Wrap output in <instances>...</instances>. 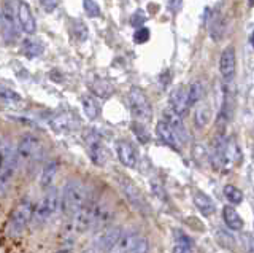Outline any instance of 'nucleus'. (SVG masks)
<instances>
[{
  "instance_id": "obj_5",
  "label": "nucleus",
  "mask_w": 254,
  "mask_h": 253,
  "mask_svg": "<svg viewBox=\"0 0 254 253\" xmlns=\"http://www.w3.org/2000/svg\"><path fill=\"white\" fill-rule=\"evenodd\" d=\"M42 140L34 134H24L16 145V156H18L19 166L29 168V164L35 163L42 155Z\"/></svg>"
},
{
  "instance_id": "obj_13",
  "label": "nucleus",
  "mask_w": 254,
  "mask_h": 253,
  "mask_svg": "<svg viewBox=\"0 0 254 253\" xmlns=\"http://www.w3.org/2000/svg\"><path fill=\"white\" fill-rule=\"evenodd\" d=\"M156 136L164 145L173 148L175 152H181V140L178 139L175 131L164 120L156 124Z\"/></svg>"
},
{
  "instance_id": "obj_6",
  "label": "nucleus",
  "mask_w": 254,
  "mask_h": 253,
  "mask_svg": "<svg viewBox=\"0 0 254 253\" xmlns=\"http://www.w3.org/2000/svg\"><path fill=\"white\" fill-rule=\"evenodd\" d=\"M83 137L87 144V152H89L91 161L95 166H99V168L105 166L108 161V153H107V148L102 144V137L99 136V132L95 129H84Z\"/></svg>"
},
{
  "instance_id": "obj_31",
  "label": "nucleus",
  "mask_w": 254,
  "mask_h": 253,
  "mask_svg": "<svg viewBox=\"0 0 254 253\" xmlns=\"http://www.w3.org/2000/svg\"><path fill=\"white\" fill-rule=\"evenodd\" d=\"M83 8L89 18H99L100 16V6L95 0H83Z\"/></svg>"
},
{
  "instance_id": "obj_8",
  "label": "nucleus",
  "mask_w": 254,
  "mask_h": 253,
  "mask_svg": "<svg viewBox=\"0 0 254 253\" xmlns=\"http://www.w3.org/2000/svg\"><path fill=\"white\" fill-rule=\"evenodd\" d=\"M129 105L132 110V115L137 118L138 121L146 123L151 120V104L146 97V94L143 92L140 88H132L129 92Z\"/></svg>"
},
{
  "instance_id": "obj_17",
  "label": "nucleus",
  "mask_w": 254,
  "mask_h": 253,
  "mask_svg": "<svg viewBox=\"0 0 254 253\" xmlns=\"http://www.w3.org/2000/svg\"><path fill=\"white\" fill-rule=\"evenodd\" d=\"M16 13H18V22H19L21 29L26 34H34L37 26H35V18H34V14H32L29 5L24 2H18Z\"/></svg>"
},
{
  "instance_id": "obj_43",
  "label": "nucleus",
  "mask_w": 254,
  "mask_h": 253,
  "mask_svg": "<svg viewBox=\"0 0 254 253\" xmlns=\"http://www.w3.org/2000/svg\"><path fill=\"white\" fill-rule=\"evenodd\" d=\"M248 5L250 6H254V0H248Z\"/></svg>"
},
{
  "instance_id": "obj_23",
  "label": "nucleus",
  "mask_w": 254,
  "mask_h": 253,
  "mask_svg": "<svg viewBox=\"0 0 254 253\" xmlns=\"http://www.w3.org/2000/svg\"><path fill=\"white\" fill-rule=\"evenodd\" d=\"M81 104H83L84 115L89 118V120H97L100 115V105H99V102L95 100V97L89 96V94H84L81 99Z\"/></svg>"
},
{
  "instance_id": "obj_39",
  "label": "nucleus",
  "mask_w": 254,
  "mask_h": 253,
  "mask_svg": "<svg viewBox=\"0 0 254 253\" xmlns=\"http://www.w3.org/2000/svg\"><path fill=\"white\" fill-rule=\"evenodd\" d=\"M172 253H192V250H190V245H186V244H178L175 245Z\"/></svg>"
},
{
  "instance_id": "obj_16",
  "label": "nucleus",
  "mask_w": 254,
  "mask_h": 253,
  "mask_svg": "<svg viewBox=\"0 0 254 253\" xmlns=\"http://www.w3.org/2000/svg\"><path fill=\"white\" fill-rule=\"evenodd\" d=\"M164 121L170 126V128L175 131V134L178 136V139L181 140V144L188 142V129L185 128V123H183V116H180L178 113H175L172 108H167L164 112Z\"/></svg>"
},
{
  "instance_id": "obj_3",
  "label": "nucleus",
  "mask_w": 254,
  "mask_h": 253,
  "mask_svg": "<svg viewBox=\"0 0 254 253\" xmlns=\"http://www.w3.org/2000/svg\"><path fill=\"white\" fill-rule=\"evenodd\" d=\"M19 168L16 148L10 142H0V193H5L14 180L16 170Z\"/></svg>"
},
{
  "instance_id": "obj_38",
  "label": "nucleus",
  "mask_w": 254,
  "mask_h": 253,
  "mask_svg": "<svg viewBox=\"0 0 254 253\" xmlns=\"http://www.w3.org/2000/svg\"><path fill=\"white\" fill-rule=\"evenodd\" d=\"M151 188H153V191L157 197L165 199V191H164V186L161 183H157V181H151Z\"/></svg>"
},
{
  "instance_id": "obj_19",
  "label": "nucleus",
  "mask_w": 254,
  "mask_h": 253,
  "mask_svg": "<svg viewBox=\"0 0 254 253\" xmlns=\"http://www.w3.org/2000/svg\"><path fill=\"white\" fill-rule=\"evenodd\" d=\"M51 128L56 131V132H61V134H65V132H70L71 129L76 126V121L75 118L71 116L70 113H59L51 118Z\"/></svg>"
},
{
  "instance_id": "obj_20",
  "label": "nucleus",
  "mask_w": 254,
  "mask_h": 253,
  "mask_svg": "<svg viewBox=\"0 0 254 253\" xmlns=\"http://www.w3.org/2000/svg\"><path fill=\"white\" fill-rule=\"evenodd\" d=\"M194 204H195V207L200 210L205 217H210L214 213V202L213 199L208 196V194H205L203 191H195L194 193Z\"/></svg>"
},
{
  "instance_id": "obj_22",
  "label": "nucleus",
  "mask_w": 254,
  "mask_h": 253,
  "mask_svg": "<svg viewBox=\"0 0 254 253\" xmlns=\"http://www.w3.org/2000/svg\"><path fill=\"white\" fill-rule=\"evenodd\" d=\"M222 218H224V223L227 225V228L232 229V231H240L243 228L242 217L238 215L237 210L234 207H230V205H226V207L222 209Z\"/></svg>"
},
{
  "instance_id": "obj_25",
  "label": "nucleus",
  "mask_w": 254,
  "mask_h": 253,
  "mask_svg": "<svg viewBox=\"0 0 254 253\" xmlns=\"http://www.w3.org/2000/svg\"><path fill=\"white\" fill-rule=\"evenodd\" d=\"M205 96V84L202 80H194L189 84L188 88V99H189V105L192 107L195 104H198Z\"/></svg>"
},
{
  "instance_id": "obj_42",
  "label": "nucleus",
  "mask_w": 254,
  "mask_h": 253,
  "mask_svg": "<svg viewBox=\"0 0 254 253\" xmlns=\"http://www.w3.org/2000/svg\"><path fill=\"white\" fill-rule=\"evenodd\" d=\"M250 42H251V46L254 48V30H253V34H251V37H250Z\"/></svg>"
},
{
  "instance_id": "obj_7",
  "label": "nucleus",
  "mask_w": 254,
  "mask_h": 253,
  "mask_svg": "<svg viewBox=\"0 0 254 253\" xmlns=\"http://www.w3.org/2000/svg\"><path fill=\"white\" fill-rule=\"evenodd\" d=\"M116 181H118L119 189H121L123 194L126 196V199L130 202V205L135 210L140 212V213H148L149 212V207H148V204L145 201V197H143L141 191L132 183L129 178H127V177H118Z\"/></svg>"
},
{
  "instance_id": "obj_41",
  "label": "nucleus",
  "mask_w": 254,
  "mask_h": 253,
  "mask_svg": "<svg viewBox=\"0 0 254 253\" xmlns=\"http://www.w3.org/2000/svg\"><path fill=\"white\" fill-rule=\"evenodd\" d=\"M246 241V247H248L250 253H254V237L253 236H245Z\"/></svg>"
},
{
  "instance_id": "obj_15",
  "label": "nucleus",
  "mask_w": 254,
  "mask_h": 253,
  "mask_svg": "<svg viewBox=\"0 0 254 253\" xmlns=\"http://www.w3.org/2000/svg\"><path fill=\"white\" fill-rule=\"evenodd\" d=\"M235 51L232 46H229L221 54V59H219V72H221V77L224 78V80H232L234 78V74H235Z\"/></svg>"
},
{
  "instance_id": "obj_1",
  "label": "nucleus",
  "mask_w": 254,
  "mask_h": 253,
  "mask_svg": "<svg viewBox=\"0 0 254 253\" xmlns=\"http://www.w3.org/2000/svg\"><path fill=\"white\" fill-rule=\"evenodd\" d=\"M87 199H89V193H87L83 181L68 180L61 191V212L67 218H71L83 207V204Z\"/></svg>"
},
{
  "instance_id": "obj_10",
  "label": "nucleus",
  "mask_w": 254,
  "mask_h": 253,
  "mask_svg": "<svg viewBox=\"0 0 254 253\" xmlns=\"http://www.w3.org/2000/svg\"><path fill=\"white\" fill-rule=\"evenodd\" d=\"M121 233H123V228H119V226H108L105 229H102L100 234L97 236V239H95L94 245L99 249V252L108 253L111 249L115 247V244L118 242Z\"/></svg>"
},
{
  "instance_id": "obj_18",
  "label": "nucleus",
  "mask_w": 254,
  "mask_h": 253,
  "mask_svg": "<svg viewBox=\"0 0 254 253\" xmlns=\"http://www.w3.org/2000/svg\"><path fill=\"white\" fill-rule=\"evenodd\" d=\"M56 175H58V161H48L43 169H42V173H40V178H38V185L40 188L46 191V189L53 188L54 185V180H56Z\"/></svg>"
},
{
  "instance_id": "obj_11",
  "label": "nucleus",
  "mask_w": 254,
  "mask_h": 253,
  "mask_svg": "<svg viewBox=\"0 0 254 253\" xmlns=\"http://www.w3.org/2000/svg\"><path fill=\"white\" fill-rule=\"evenodd\" d=\"M116 155H118V160L121 161L123 166L126 168H135L138 163V153L137 150L133 148V145L130 142L127 140H118L116 142Z\"/></svg>"
},
{
  "instance_id": "obj_27",
  "label": "nucleus",
  "mask_w": 254,
  "mask_h": 253,
  "mask_svg": "<svg viewBox=\"0 0 254 253\" xmlns=\"http://www.w3.org/2000/svg\"><path fill=\"white\" fill-rule=\"evenodd\" d=\"M211 120V110L210 107L203 104L195 110V126L197 128H205Z\"/></svg>"
},
{
  "instance_id": "obj_40",
  "label": "nucleus",
  "mask_w": 254,
  "mask_h": 253,
  "mask_svg": "<svg viewBox=\"0 0 254 253\" xmlns=\"http://www.w3.org/2000/svg\"><path fill=\"white\" fill-rule=\"evenodd\" d=\"M159 83L162 84V86H161L162 89H165V88H167V84L170 83V74H169V70H165V72H164L161 77H159Z\"/></svg>"
},
{
  "instance_id": "obj_21",
  "label": "nucleus",
  "mask_w": 254,
  "mask_h": 253,
  "mask_svg": "<svg viewBox=\"0 0 254 253\" xmlns=\"http://www.w3.org/2000/svg\"><path fill=\"white\" fill-rule=\"evenodd\" d=\"M224 27H226V22L222 14L219 11H214L210 18V37L213 38L214 42H219L222 35H224Z\"/></svg>"
},
{
  "instance_id": "obj_2",
  "label": "nucleus",
  "mask_w": 254,
  "mask_h": 253,
  "mask_svg": "<svg viewBox=\"0 0 254 253\" xmlns=\"http://www.w3.org/2000/svg\"><path fill=\"white\" fill-rule=\"evenodd\" d=\"M59 210H61V191L53 186L50 189H46L43 199L35 205L34 217H32V226L38 228L46 225Z\"/></svg>"
},
{
  "instance_id": "obj_44",
  "label": "nucleus",
  "mask_w": 254,
  "mask_h": 253,
  "mask_svg": "<svg viewBox=\"0 0 254 253\" xmlns=\"http://www.w3.org/2000/svg\"><path fill=\"white\" fill-rule=\"evenodd\" d=\"M253 153H254V148H253Z\"/></svg>"
},
{
  "instance_id": "obj_34",
  "label": "nucleus",
  "mask_w": 254,
  "mask_h": 253,
  "mask_svg": "<svg viewBox=\"0 0 254 253\" xmlns=\"http://www.w3.org/2000/svg\"><path fill=\"white\" fill-rule=\"evenodd\" d=\"M0 99L8 100V102H18V100H21V96L18 92H14L8 88H0Z\"/></svg>"
},
{
  "instance_id": "obj_35",
  "label": "nucleus",
  "mask_w": 254,
  "mask_h": 253,
  "mask_svg": "<svg viewBox=\"0 0 254 253\" xmlns=\"http://www.w3.org/2000/svg\"><path fill=\"white\" fill-rule=\"evenodd\" d=\"M145 21H146V16H145V14H143L141 11H137L135 14H132V18H130V24H132L133 27L140 29V27H143V24H145Z\"/></svg>"
},
{
  "instance_id": "obj_9",
  "label": "nucleus",
  "mask_w": 254,
  "mask_h": 253,
  "mask_svg": "<svg viewBox=\"0 0 254 253\" xmlns=\"http://www.w3.org/2000/svg\"><path fill=\"white\" fill-rule=\"evenodd\" d=\"M113 209L107 202L95 199L92 210V229L94 231H102V229L108 228L113 221Z\"/></svg>"
},
{
  "instance_id": "obj_12",
  "label": "nucleus",
  "mask_w": 254,
  "mask_h": 253,
  "mask_svg": "<svg viewBox=\"0 0 254 253\" xmlns=\"http://www.w3.org/2000/svg\"><path fill=\"white\" fill-rule=\"evenodd\" d=\"M169 108H172L175 113H178L180 116H185L188 113V110L190 108L189 99H188V89L185 86H178L170 92L169 97Z\"/></svg>"
},
{
  "instance_id": "obj_29",
  "label": "nucleus",
  "mask_w": 254,
  "mask_h": 253,
  "mask_svg": "<svg viewBox=\"0 0 254 253\" xmlns=\"http://www.w3.org/2000/svg\"><path fill=\"white\" fill-rule=\"evenodd\" d=\"M224 196L227 197V201L232 202V204H240L243 201V193L234 185H226L224 186Z\"/></svg>"
},
{
  "instance_id": "obj_24",
  "label": "nucleus",
  "mask_w": 254,
  "mask_h": 253,
  "mask_svg": "<svg viewBox=\"0 0 254 253\" xmlns=\"http://www.w3.org/2000/svg\"><path fill=\"white\" fill-rule=\"evenodd\" d=\"M91 91L94 96L102 97V99H108L111 94H113V86L110 82L103 80V78H95L91 83Z\"/></svg>"
},
{
  "instance_id": "obj_28",
  "label": "nucleus",
  "mask_w": 254,
  "mask_h": 253,
  "mask_svg": "<svg viewBox=\"0 0 254 253\" xmlns=\"http://www.w3.org/2000/svg\"><path fill=\"white\" fill-rule=\"evenodd\" d=\"M226 152H227V160H229V164L240 163V160H242L240 147L237 145V142H235L234 139H229V140H227Z\"/></svg>"
},
{
  "instance_id": "obj_32",
  "label": "nucleus",
  "mask_w": 254,
  "mask_h": 253,
  "mask_svg": "<svg viewBox=\"0 0 254 253\" xmlns=\"http://www.w3.org/2000/svg\"><path fill=\"white\" fill-rule=\"evenodd\" d=\"M73 34H75V37L78 38L79 42H84V40H87V34H89V30H87L84 22L75 21L73 22Z\"/></svg>"
},
{
  "instance_id": "obj_14",
  "label": "nucleus",
  "mask_w": 254,
  "mask_h": 253,
  "mask_svg": "<svg viewBox=\"0 0 254 253\" xmlns=\"http://www.w3.org/2000/svg\"><path fill=\"white\" fill-rule=\"evenodd\" d=\"M138 239H140V234L135 231V229H126V231L123 229V233L119 236L118 242L115 244V247L108 253H130Z\"/></svg>"
},
{
  "instance_id": "obj_37",
  "label": "nucleus",
  "mask_w": 254,
  "mask_h": 253,
  "mask_svg": "<svg viewBox=\"0 0 254 253\" xmlns=\"http://www.w3.org/2000/svg\"><path fill=\"white\" fill-rule=\"evenodd\" d=\"M181 5H183V0H167V6H169V11L177 14L181 10Z\"/></svg>"
},
{
  "instance_id": "obj_26",
  "label": "nucleus",
  "mask_w": 254,
  "mask_h": 253,
  "mask_svg": "<svg viewBox=\"0 0 254 253\" xmlns=\"http://www.w3.org/2000/svg\"><path fill=\"white\" fill-rule=\"evenodd\" d=\"M43 43L35 40V38H27L22 43V53L26 54L27 58H37L43 53Z\"/></svg>"
},
{
  "instance_id": "obj_33",
  "label": "nucleus",
  "mask_w": 254,
  "mask_h": 253,
  "mask_svg": "<svg viewBox=\"0 0 254 253\" xmlns=\"http://www.w3.org/2000/svg\"><path fill=\"white\" fill-rule=\"evenodd\" d=\"M149 40V29L146 27H140L137 29V32L133 34V42L138 43V45H143Z\"/></svg>"
},
{
  "instance_id": "obj_30",
  "label": "nucleus",
  "mask_w": 254,
  "mask_h": 253,
  "mask_svg": "<svg viewBox=\"0 0 254 253\" xmlns=\"http://www.w3.org/2000/svg\"><path fill=\"white\" fill-rule=\"evenodd\" d=\"M132 131H133V134L137 136V139L141 142V144H146V142L149 140V134H148V131L145 128V124H143L141 121H135L132 124Z\"/></svg>"
},
{
  "instance_id": "obj_4",
  "label": "nucleus",
  "mask_w": 254,
  "mask_h": 253,
  "mask_svg": "<svg viewBox=\"0 0 254 253\" xmlns=\"http://www.w3.org/2000/svg\"><path fill=\"white\" fill-rule=\"evenodd\" d=\"M34 210H35L34 199L29 197V196L22 197V199L19 201V204L14 207L11 217H10V223H8V233H10L13 237L21 236L27 229V226L32 223Z\"/></svg>"
},
{
  "instance_id": "obj_36",
  "label": "nucleus",
  "mask_w": 254,
  "mask_h": 253,
  "mask_svg": "<svg viewBox=\"0 0 254 253\" xmlns=\"http://www.w3.org/2000/svg\"><path fill=\"white\" fill-rule=\"evenodd\" d=\"M58 3H59V0H40V5H42L43 10L48 13H51L58 8Z\"/></svg>"
}]
</instances>
